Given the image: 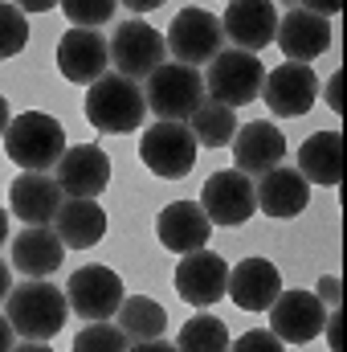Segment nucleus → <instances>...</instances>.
I'll return each mask as SVG.
<instances>
[{
  "label": "nucleus",
  "instance_id": "nucleus-1",
  "mask_svg": "<svg viewBox=\"0 0 347 352\" xmlns=\"http://www.w3.org/2000/svg\"><path fill=\"white\" fill-rule=\"evenodd\" d=\"M66 311H70L66 291L45 278H25L21 287L12 283V291L4 299V316L12 324V332L25 340H41V344H49L66 328Z\"/></svg>",
  "mask_w": 347,
  "mask_h": 352
},
{
  "label": "nucleus",
  "instance_id": "nucleus-2",
  "mask_svg": "<svg viewBox=\"0 0 347 352\" xmlns=\"http://www.w3.org/2000/svg\"><path fill=\"white\" fill-rule=\"evenodd\" d=\"M4 152L25 173H49L66 156V127L45 111H25L4 131Z\"/></svg>",
  "mask_w": 347,
  "mask_h": 352
},
{
  "label": "nucleus",
  "instance_id": "nucleus-3",
  "mask_svg": "<svg viewBox=\"0 0 347 352\" xmlns=\"http://www.w3.org/2000/svg\"><path fill=\"white\" fill-rule=\"evenodd\" d=\"M143 119H147V102H143L139 82H127L119 74H102L86 90V123L98 135H127Z\"/></svg>",
  "mask_w": 347,
  "mask_h": 352
},
{
  "label": "nucleus",
  "instance_id": "nucleus-4",
  "mask_svg": "<svg viewBox=\"0 0 347 352\" xmlns=\"http://www.w3.org/2000/svg\"><path fill=\"white\" fill-rule=\"evenodd\" d=\"M143 102L160 123H188L204 107V74L192 66H180V62H164L147 78Z\"/></svg>",
  "mask_w": 347,
  "mask_h": 352
},
{
  "label": "nucleus",
  "instance_id": "nucleus-5",
  "mask_svg": "<svg viewBox=\"0 0 347 352\" xmlns=\"http://www.w3.org/2000/svg\"><path fill=\"white\" fill-rule=\"evenodd\" d=\"M265 82V70H261L258 54H241V50H221L208 70H204V98L208 102H221L229 111L254 102L261 94Z\"/></svg>",
  "mask_w": 347,
  "mask_h": 352
},
{
  "label": "nucleus",
  "instance_id": "nucleus-6",
  "mask_svg": "<svg viewBox=\"0 0 347 352\" xmlns=\"http://www.w3.org/2000/svg\"><path fill=\"white\" fill-rule=\"evenodd\" d=\"M164 45H168V54H172L180 66L200 70V66H208V62L225 50V33H221V21H217L208 8L188 4V8H180L172 16Z\"/></svg>",
  "mask_w": 347,
  "mask_h": 352
},
{
  "label": "nucleus",
  "instance_id": "nucleus-7",
  "mask_svg": "<svg viewBox=\"0 0 347 352\" xmlns=\"http://www.w3.org/2000/svg\"><path fill=\"white\" fill-rule=\"evenodd\" d=\"M164 54H168L164 33L152 29V25H143V21H135V16L127 25H119L110 33V41H106V58L119 70V78H127V82L152 78L164 66Z\"/></svg>",
  "mask_w": 347,
  "mask_h": 352
},
{
  "label": "nucleus",
  "instance_id": "nucleus-8",
  "mask_svg": "<svg viewBox=\"0 0 347 352\" xmlns=\"http://www.w3.org/2000/svg\"><path fill=\"white\" fill-rule=\"evenodd\" d=\"M123 278L110 270V266H78L74 274H70V283H66V303H70V311L74 316H82L90 324H98V320H115V311L123 307Z\"/></svg>",
  "mask_w": 347,
  "mask_h": 352
},
{
  "label": "nucleus",
  "instance_id": "nucleus-9",
  "mask_svg": "<svg viewBox=\"0 0 347 352\" xmlns=\"http://www.w3.org/2000/svg\"><path fill=\"white\" fill-rule=\"evenodd\" d=\"M139 160L147 164V173L180 180L196 168V140L188 131V123H152L139 140Z\"/></svg>",
  "mask_w": 347,
  "mask_h": 352
},
{
  "label": "nucleus",
  "instance_id": "nucleus-10",
  "mask_svg": "<svg viewBox=\"0 0 347 352\" xmlns=\"http://www.w3.org/2000/svg\"><path fill=\"white\" fill-rule=\"evenodd\" d=\"M200 209L213 226H246L258 213V197H254V180L241 173H213L204 180L200 192Z\"/></svg>",
  "mask_w": 347,
  "mask_h": 352
},
{
  "label": "nucleus",
  "instance_id": "nucleus-11",
  "mask_svg": "<svg viewBox=\"0 0 347 352\" xmlns=\"http://www.w3.org/2000/svg\"><path fill=\"white\" fill-rule=\"evenodd\" d=\"M261 98L265 107L278 115V119H294V115H307L319 98V74L311 66H298V62H282L265 74L261 82Z\"/></svg>",
  "mask_w": 347,
  "mask_h": 352
},
{
  "label": "nucleus",
  "instance_id": "nucleus-12",
  "mask_svg": "<svg viewBox=\"0 0 347 352\" xmlns=\"http://www.w3.org/2000/svg\"><path fill=\"white\" fill-rule=\"evenodd\" d=\"M323 324H327V307L311 291H282L270 303V332L282 344H307L323 332Z\"/></svg>",
  "mask_w": 347,
  "mask_h": 352
},
{
  "label": "nucleus",
  "instance_id": "nucleus-13",
  "mask_svg": "<svg viewBox=\"0 0 347 352\" xmlns=\"http://www.w3.org/2000/svg\"><path fill=\"white\" fill-rule=\"evenodd\" d=\"M225 287H229V263L221 254L196 250L184 254L176 266V295L192 307H213L217 299H225Z\"/></svg>",
  "mask_w": 347,
  "mask_h": 352
},
{
  "label": "nucleus",
  "instance_id": "nucleus-14",
  "mask_svg": "<svg viewBox=\"0 0 347 352\" xmlns=\"http://www.w3.org/2000/svg\"><path fill=\"white\" fill-rule=\"evenodd\" d=\"M278 50L298 62V66H311V58H323L327 45H331V25L315 12H307L302 4H290L286 16H278V33H274Z\"/></svg>",
  "mask_w": 347,
  "mask_h": 352
},
{
  "label": "nucleus",
  "instance_id": "nucleus-15",
  "mask_svg": "<svg viewBox=\"0 0 347 352\" xmlns=\"http://www.w3.org/2000/svg\"><path fill=\"white\" fill-rule=\"evenodd\" d=\"M282 160H286V135H282V127H274V123H246V127H237V135H233V173L241 176H265L274 173V168H282Z\"/></svg>",
  "mask_w": 347,
  "mask_h": 352
},
{
  "label": "nucleus",
  "instance_id": "nucleus-16",
  "mask_svg": "<svg viewBox=\"0 0 347 352\" xmlns=\"http://www.w3.org/2000/svg\"><path fill=\"white\" fill-rule=\"evenodd\" d=\"M58 188L66 197H82L94 201L106 184H110V156L98 148V144H74L66 148V156L58 160Z\"/></svg>",
  "mask_w": 347,
  "mask_h": 352
},
{
  "label": "nucleus",
  "instance_id": "nucleus-17",
  "mask_svg": "<svg viewBox=\"0 0 347 352\" xmlns=\"http://www.w3.org/2000/svg\"><path fill=\"white\" fill-rule=\"evenodd\" d=\"M221 33L233 41V50L258 54L278 33V8L265 0H233L221 16Z\"/></svg>",
  "mask_w": 347,
  "mask_h": 352
},
{
  "label": "nucleus",
  "instance_id": "nucleus-18",
  "mask_svg": "<svg viewBox=\"0 0 347 352\" xmlns=\"http://www.w3.org/2000/svg\"><path fill=\"white\" fill-rule=\"evenodd\" d=\"M62 201L66 192L58 188V180L49 173H21L8 184V213L29 226H53Z\"/></svg>",
  "mask_w": 347,
  "mask_h": 352
},
{
  "label": "nucleus",
  "instance_id": "nucleus-19",
  "mask_svg": "<svg viewBox=\"0 0 347 352\" xmlns=\"http://www.w3.org/2000/svg\"><path fill=\"white\" fill-rule=\"evenodd\" d=\"M156 238H160L164 250H172V254H196V250L208 246L213 221L204 217L200 201H172V205L156 217Z\"/></svg>",
  "mask_w": 347,
  "mask_h": 352
},
{
  "label": "nucleus",
  "instance_id": "nucleus-20",
  "mask_svg": "<svg viewBox=\"0 0 347 352\" xmlns=\"http://www.w3.org/2000/svg\"><path fill=\"white\" fill-rule=\"evenodd\" d=\"M225 295L241 311H270V303L282 295V270L270 263V258H241V263L229 270Z\"/></svg>",
  "mask_w": 347,
  "mask_h": 352
},
{
  "label": "nucleus",
  "instance_id": "nucleus-21",
  "mask_svg": "<svg viewBox=\"0 0 347 352\" xmlns=\"http://www.w3.org/2000/svg\"><path fill=\"white\" fill-rule=\"evenodd\" d=\"M106 66H110V58H106V37L102 33H94V29H70L58 41V70L70 82L94 87L106 74Z\"/></svg>",
  "mask_w": 347,
  "mask_h": 352
},
{
  "label": "nucleus",
  "instance_id": "nucleus-22",
  "mask_svg": "<svg viewBox=\"0 0 347 352\" xmlns=\"http://www.w3.org/2000/svg\"><path fill=\"white\" fill-rule=\"evenodd\" d=\"M49 230L58 234L62 246H70V250H90V246H98L102 234H106V213L98 209V201L66 197Z\"/></svg>",
  "mask_w": 347,
  "mask_h": 352
},
{
  "label": "nucleus",
  "instance_id": "nucleus-23",
  "mask_svg": "<svg viewBox=\"0 0 347 352\" xmlns=\"http://www.w3.org/2000/svg\"><path fill=\"white\" fill-rule=\"evenodd\" d=\"M62 254L66 246L49 226H29L12 238V270H21L25 278H49L62 266Z\"/></svg>",
  "mask_w": 347,
  "mask_h": 352
},
{
  "label": "nucleus",
  "instance_id": "nucleus-24",
  "mask_svg": "<svg viewBox=\"0 0 347 352\" xmlns=\"http://www.w3.org/2000/svg\"><path fill=\"white\" fill-rule=\"evenodd\" d=\"M254 197H258V209L265 217H298L311 205V184L294 168L282 164V168L261 176V184H254Z\"/></svg>",
  "mask_w": 347,
  "mask_h": 352
},
{
  "label": "nucleus",
  "instance_id": "nucleus-25",
  "mask_svg": "<svg viewBox=\"0 0 347 352\" xmlns=\"http://www.w3.org/2000/svg\"><path fill=\"white\" fill-rule=\"evenodd\" d=\"M307 184H323L335 188L344 180V135L339 131H315L302 148H298V168Z\"/></svg>",
  "mask_w": 347,
  "mask_h": 352
},
{
  "label": "nucleus",
  "instance_id": "nucleus-26",
  "mask_svg": "<svg viewBox=\"0 0 347 352\" xmlns=\"http://www.w3.org/2000/svg\"><path fill=\"white\" fill-rule=\"evenodd\" d=\"M115 328L127 336V344H147V340H164V332H168V311L156 303V299H147V295H131V299H123V307L115 311Z\"/></svg>",
  "mask_w": 347,
  "mask_h": 352
},
{
  "label": "nucleus",
  "instance_id": "nucleus-27",
  "mask_svg": "<svg viewBox=\"0 0 347 352\" xmlns=\"http://www.w3.org/2000/svg\"><path fill=\"white\" fill-rule=\"evenodd\" d=\"M188 131H192L196 148H225V144H233V135H237V115H233L229 107H221V102H204V107L188 119Z\"/></svg>",
  "mask_w": 347,
  "mask_h": 352
},
{
  "label": "nucleus",
  "instance_id": "nucleus-28",
  "mask_svg": "<svg viewBox=\"0 0 347 352\" xmlns=\"http://www.w3.org/2000/svg\"><path fill=\"white\" fill-rule=\"evenodd\" d=\"M176 352H229V328H225L217 316L200 311V316H192V320L180 328Z\"/></svg>",
  "mask_w": 347,
  "mask_h": 352
},
{
  "label": "nucleus",
  "instance_id": "nucleus-29",
  "mask_svg": "<svg viewBox=\"0 0 347 352\" xmlns=\"http://www.w3.org/2000/svg\"><path fill=\"white\" fill-rule=\"evenodd\" d=\"M25 45H29V21H25V12L16 4L0 0V62L16 58Z\"/></svg>",
  "mask_w": 347,
  "mask_h": 352
},
{
  "label": "nucleus",
  "instance_id": "nucleus-30",
  "mask_svg": "<svg viewBox=\"0 0 347 352\" xmlns=\"http://www.w3.org/2000/svg\"><path fill=\"white\" fill-rule=\"evenodd\" d=\"M74 352H131V349H127V336L115 324L98 320V324H86L74 336Z\"/></svg>",
  "mask_w": 347,
  "mask_h": 352
},
{
  "label": "nucleus",
  "instance_id": "nucleus-31",
  "mask_svg": "<svg viewBox=\"0 0 347 352\" xmlns=\"http://www.w3.org/2000/svg\"><path fill=\"white\" fill-rule=\"evenodd\" d=\"M115 0H70V4H62V12H66V21L70 25H78V29H94V25H106L110 16H115Z\"/></svg>",
  "mask_w": 347,
  "mask_h": 352
},
{
  "label": "nucleus",
  "instance_id": "nucleus-32",
  "mask_svg": "<svg viewBox=\"0 0 347 352\" xmlns=\"http://www.w3.org/2000/svg\"><path fill=\"white\" fill-rule=\"evenodd\" d=\"M229 352H286V344L274 336V332H265V328H254V332H246V336H237Z\"/></svg>",
  "mask_w": 347,
  "mask_h": 352
},
{
  "label": "nucleus",
  "instance_id": "nucleus-33",
  "mask_svg": "<svg viewBox=\"0 0 347 352\" xmlns=\"http://www.w3.org/2000/svg\"><path fill=\"white\" fill-rule=\"evenodd\" d=\"M311 295H315V299H319L323 307L339 311V295H344V291H339V278H335V274H323V278L315 283V291H311Z\"/></svg>",
  "mask_w": 347,
  "mask_h": 352
},
{
  "label": "nucleus",
  "instance_id": "nucleus-34",
  "mask_svg": "<svg viewBox=\"0 0 347 352\" xmlns=\"http://www.w3.org/2000/svg\"><path fill=\"white\" fill-rule=\"evenodd\" d=\"M323 328H327V344H331V352H344V316H339V311H331Z\"/></svg>",
  "mask_w": 347,
  "mask_h": 352
},
{
  "label": "nucleus",
  "instance_id": "nucleus-35",
  "mask_svg": "<svg viewBox=\"0 0 347 352\" xmlns=\"http://www.w3.org/2000/svg\"><path fill=\"white\" fill-rule=\"evenodd\" d=\"M16 349V332L8 324V316H0V352H12Z\"/></svg>",
  "mask_w": 347,
  "mask_h": 352
},
{
  "label": "nucleus",
  "instance_id": "nucleus-36",
  "mask_svg": "<svg viewBox=\"0 0 347 352\" xmlns=\"http://www.w3.org/2000/svg\"><path fill=\"white\" fill-rule=\"evenodd\" d=\"M339 87H344V74H331V82H327V102H331V111H339V107H344Z\"/></svg>",
  "mask_w": 347,
  "mask_h": 352
},
{
  "label": "nucleus",
  "instance_id": "nucleus-37",
  "mask_svg": "<svg viewBox=\"0 0 347 352\" xmlns=\"http://www.w3.org/2000/svg\"><path fill=\"white\" fill-rule=\"evenodd\" d=\"M131 352H176V344H168V340H147V344H131Z\"/></svg>",
  "mask_w": 347,
  "mask_h": 352
},
{
  "label": "nucleus",
  "instance_id": "nucleus-38",
  "mask_svg": "<svg viewBox=\"0 0 347 352\" xmlns=\"http://www.w3.org/2000/svg\"><path fill=\"white\" fill-rule=\"evenodd\" d=\"M8 291H12V270H8L4 258H0V299H8Z\"/></svg>",
  "mask_w": 347,
  "mask_h": 352
},
{
  "label": "nucleus",
  "instance_id": "nucleus-39",
  "mask_svg": "<svg viewBox=\"0 0 347 352\" xmlns=\"http://www.w3.org/2000/svg\"><path fill=\"white\" fill-rule=\"evenodd\" d=\"M152 8H156V0H127V12H135V16H143Z\"/></svg>",
  "mask_w": 347,
  "mask_h": 352
},
{
  "label": "nucleus",
  "instance_id": "nucleus-40",
  "mask_svg": "<svg viewBox=\"0 0 347 352\" xmlns=\"http://www.w3.org/2000/svg\"><path fill=\"white\" fill-rule=\"evenodd\" d=\"M12 352H53L49 344H41V340H25V344H16Z\"/></svg>",
  "mask_w": 347,
  "mask_h": 352
},
{
  "label": "nucleus",
  "instance_id": "nucleus-41",
  "mask_svg": "<svg viewBox=\"0 0 347 352\" xmlns=\"http://www.w3.org/2000/svg\"><path fill=\"white\" fill-rule=\"evenodd\" d=\"M16 8H21V12H49L53 4H49V0H37V4L29 0V4H16Z\"/></svg>",
  "mask_w": 347,
  "mask_h": 352
},
{
  "label": "nucleus",
  "instance_id": "nucleus-42",
  "mask_svg": "<svg viewBox=\"0 0 347 352\" xmlns=\"http://www.w3.org/2000/svg\"><path fill=\"white\" fill-rule=\"evenodd\" d=\"M8 123H12V115H8V98L0 94V135L8 131Z\"/></svg>",
  "mask_w": 347,
  "mask_h": 352
},
{
  "label": "nucleus",
  "instance_id": "nucleus-43",
  "mask_svg": "<svg viewBox=\"0 0 347 352\" xmlns=\"http://www.w3.org/2000/svg\"><path fill=\"white\" fill-rule=\"evenodd\" d=\"M4 238H8V209H0V246H4Z\"/></svg>",
  "mask_w": 347,
  "mask_h": 352
}]
</instances>
